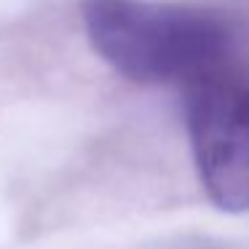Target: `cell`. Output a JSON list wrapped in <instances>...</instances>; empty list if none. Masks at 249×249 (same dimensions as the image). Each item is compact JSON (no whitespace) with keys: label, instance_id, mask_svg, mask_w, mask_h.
I'll return each instance as SVG.
<instances>
[{"label":"cell","instance_id":"7a4b0ae2","mask_svg":"<svg viewBox=\"0 0 249 249\" xmlns=\"http://www.w3.org/2000/svg\"><path fill=\"white\" fill-rule=\"evenodd\" d=\"M185 129L206 198L228 214L249 212V78L236 62L182 89Z\"/></svg>","mask_w":249,"mask_h":249},{"label":"cell","instance_id":"6da1fadb","mask_svg":"<svg viewBox=\"0 0 249 249\" xmlns=\"http://www.w3.org/2000/svg\"><path fill=\"white\" fill-rule=\"evenodd\" d=\"M89 43L124 78L190 86L236 62V35L220 14L177 0H86Z\"/></svg>","mask_w":249,"mask_h":249}]
</instances>
